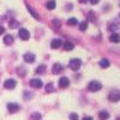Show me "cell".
I'll return each instance as SVG.
<instances>
[{"mask_svg":"<svg viewBox=\"0 0 120 120\" xmlns=\"http://www.w3.org/2000/svg\"><path fill=\"white\" fill-rule=\"evenodd\" d=\"M70 68L73 70V71H78L82 66V60L78 59V58H75V59H71L70 60V64H68Z\"/></svg>","mask_w":120,"mask_h":120,"instance_id":"6da1fadb","label":"cell"},{"mask_svg":"<svg viewBox=\"0 0 120 120\" xmlns=\"http://www.w3.org/2000/svg\"><path fill=\"white\" fill-rule=\"evenodd\" d=\"M101 88H102L101 83L97 82V81H93V82H90V83L88 84V90H89V91H91V93L98 91Z\"/></svg>","mask_w":120,"mask_h":120,"instance_id":"7a4b0ae2","label":"cell"},{"mask_svg":"<svg viewBox=\"0 0 120 120\" xmlns=\"http://www.w3.org/2000/svg\"><path fill=\"white\" fill-rule=\"evenodd\" d=\"M108 98L111 100L112 102H118L119 100H120V93L118 91V90H112V91L109 93Z\"/></svg>","mask_w":120,"mask_h":120,"instance_id":"3957f363","label":"cell"},{"mask_svg":"<svg viewBox=\"0 0 120 120\" xmlns=\"http://www.w3.org/2000/svg\"><path fill=\"white\" fill-rule=\"evenodd\" d=\"M18 35H19V37H21L22 40H24V41H26V40H29V37H30V33L26 29H19V31H18Z\"/></svg>","mask_w":120,"mask_h":120,"instance_id":"277c9868","label":"cell"},{"mask_svg":"<svg viewBox=\"0 0 120 120\" xmlns=\"http://www.w3.org/2000/svg\"><path fill=\"white\" fill-rule=\"evenodd\" d=\"M16 85H17V82L15 81V79H7V81H5V83H4V86L8 90L15 89Z\"/></svg>","mask_w":120,"mask_h":120,"instance_id":"5b68a950","label":"cell"},{"mask_svg":"<svg viewBox=\"0 0 120 120\" xmlns=\"http://www.w3.org/2000/svg\"><path fill=\"white\" fill-rule=\"evenodd\" d=\"M35 54H33V53H25L24 54V56H23V59H24V61L25 63H29V64H31V63H34L35 61Z\"/></svg>","mask_w":120,"mask_h":120,"instance_id":"8992f818","label":"cell"},{"mask_svg":"<svg viewBox=\"0 0 120 120\" xmlns=\"http://www.w3.org/2000/svg\"><path fill=\"white\" fill-rule=\"evenodd\" d=\"M68 85H70V81H68L67 77H61V78L59 79V86H60V88L65 89V88H67Z\"/></svg>","mask_w":120,"mask_h":120,"instance_id":"52a82bcc","label":"cell"},{"mask_svg":"<svg viewBox=\"0 0 120 120\" xmlns=\"http://www.w3.org/2000/svg\"><path fill=\"white\" fill-rule=\"evenodd\" d=\"M7 109H8L10 113H16V112L19 111V105H17V103H8L7 105Z\"/></svg>","mask_w":120,"mask_h":120,"instance_id":"ba28073f","label":"cell"},{"mask_svg":"<svg viewBox=\"0 0 120 120\" xmlns=\"http://www.w3.org/2000/svg\"><path fill=\"white\" fill-rule=\"evenodd\" d=\"M30 85H31L33 88H36V89H38V88H41L43 84H42V82L40 81V79H37V78H34V79H31V81H30Z\"/></svg>","mask_w":120,"mask_h":120,"instance_id":"9c48e42d","label":"cell"},{"mask_svg":"<svg viewBox=\"0 0 120 120\" xmlns=\"http://www.w3.org/2000/svg\"><path fill=\"white\" fill-rule=\"evenodd\" d=\"M61 45H63V42H61V40H59V38H54L53 41L51 42V47H52L53 49L60 48V47H61Z\"/></svg>","mask_w":120,"mask_h":120,"instance_id":"30bf717a","label":"cell"},{"mask_svg":"<svg viewBox=\"0 0 120 120\" xmlns=\"http://www.w3.org/2000/svg\"><path fill=\"white\" fill-rule=\"evenodd\" d=\"M61 70H63V66H61V64L56 63V64H54V65H53L52 72H53L54 75H58V73H60V72H61Z\"/></svg>","mask_w":120,"mask_h":120,"instance_id":"8fae6325","label":"cell"},{"mask_svg":"<svg viewBox=\"0 0 120 120\" xmlns=\"http://www.w3.org/2000/svg\"><path fill=\"white\" fill-rule=\"evenodd\" d=\"M4 43L7 45V46H11V45L13 43V36H11V35H6V36L4 37Z\"/></svg>","mask_w":120,"mask_h":120,"instance_id":"7c38bea8","label":"cell"},{"mask_svg":"<svg viewBox=\"0 0 120 120\" xmlns=\"http://www.w3.org/2000/svg\"><path fill=\"white\" fill-rule=\"evenodd\" d=\"M109 40H111V42H113V43H118V42H120V35L119 34H112L109 36Z\"/></svg>","mask_w":120,"mask_h":120,"instance_id":"4fadbf2b","label":"cell"},{"mask_svg":"<svg viewBox=\"0 0 120 120\" xmlns=\"http://www.w3.org/2000/svg\"><path fill=\"white\" fill-rule=\"evenodd\" d=\"M8 25H10V28H11V29H16V28L19 26V23L16 21V19H11L10 23H8Z\"/></svg>","mask_w":120,"mask_h":120,"instance_id":"5bb4252c","label":"cell"},{"mask_svg":"<svg viewBox=\"0 0 120 120\" xmlns=\"http://www.w3.org/2000/svg\"><path fill=\"white\" fill-rule=\"evenodd\" d=\"M98 64H100V66H101L102 68H107V67H109V61H108L107 59H102Z\"/></svg>","mask_w":120,"mask_h":120,"instance_id":"9a60e30c","label":"cell"},{"mask_svg":"<svg viewBox=\"0 0 120 120\" xmlns=\"http://www.w3.org/2000/svg\"><path fill=\"white\" fill-rule=\"evenodd\" d=\"M73 48H75V46L71 42H65L64 43V49H65V51H72Z\"/></svg>","mask_w":120,"mask_h":120,"instance_id":"2e32d148","label":"cell"},{"mask_svg":"<svg viewBox=\"0 0 120 120\" xmlns=\"http://www.w3.org/2000/svg\"><path fill=\"white\" fill-rule=\"evenodd\" d=\"M56 6V3L54 1V0H49V1L47 3V8L48 10H54Z\"/></svg>","mask_w":120,"mask_h":120,"instance_id":"e0dca14e","label":"cell"},{"mask_svg":"<svg viewBox=\"0 0 120 120\" xmlns=\"http://www.w3.org/2000/svg\"><path fill=\"white\" fill-rule=\"evenodd\" d=\"M46 72V66L45 65H40L37 68H36V73H38V75H42V73H45Z\"/></svg>","mask_w":120,"mask_h":120,"instance_id":"ac0fdd59","label":"cell"},{"mask_svg":"<svg viewBox=\"0 0 120 120\" xmlns=\"http://www.w3.org/2000/svg\"><path fill=\"white\" fill-rule=\"evenodd\" d=\"M26 7H28V11H29L30 13H31V16H33V17H35L36 19H40V17H38V15H37V13H36V12L34 11V10H33L31 7H30L29 5H26Z\"/></svg>","mask_w":120,"mask_h":120,"instance_id":"d6986e66","label":"cell"},{"mask_svg":"<svg viewBox=\"0 0 120 120\" xmlns=\"http://www.w3.org/2000/svg\"><path fill=\"white\" fill-rule=\"evenodd\" d=\"M77 23H78V21H77V18H75V17L68 18V21H67V24L68 25H76Z\"/></svg>","mask_w":120,"mask_h":120,"instance_id":"ffe728a7","label":"cell"},{"mask_svg":"<svg viewBox=\"0 0 120 120\" xmlns=\"http://www.w3.org/2000/svg\"><path fill=\"white\" fill-rule=\"evenodd\" d=\"M98 118L100 119H108L109 118V114H108V112H100L98 113Z\"/></svg>","mask_w":120,"mask_h":120,"instance_id":"44dd1931","label":"cell"},{"mask_svg":"<svg viewBox=\"0 0 120 120\" xmlns=\"http://www.w3.org/2000/svg\"><path fill=\"white\" fill-rule=\"evenodd\" d=\"M46 91H47V93H53V91H54V86H53L52 83H49V84L46 85Z\"/></svg>","mask_w":120,"mask_h":120,"instance_id":"7402d4cb","label":"cell"},{"mask_svg":"<svg viewBox=\"0 0 120 120\" xmlns=\"http://www.w3.org/2000/svg\"><path fill=\"white\" fill-rule=\"evenodd\" d=\"M86 28H88V23L86 22H83V23H81V25H79V30H81V31H85Z\"/></svg>","mask_w":120,"mask_h":120,"instance_id":"603a6c76","label":"cell"},{"mask_svg":"<svg viewBox=\"0 0 120 120\" xmlns=\"http://www.w3.org/2000/svg\"><path fill=\"white\" fill-rule=\"evenodd\" d=\"M95 18H96V17H95V15H94L93 12H90V13H89V21H91V22H95V21H96Z\"/></svg>","mask_w":120,"mask_h":120,"instance_id":"cb8c5ba5","label":"cell"},{"mask_svg":"<svg viewBox=\"0 0 120 120\" xmlns=\"http://www.w3.org/2000/svg\"><path fill=\"white\" fill-rule=\"evenodd\" d=\"M35 118H36V119H41V115H40L38 113H34V114L31 115V119H35Z\"/></svg>","mask_w":120,"mask_h":120,"instance_id":"d4e9b609","label":"cell"},{"mask_svg":"<svg viewBox=\"0 0 120 120\" xmlns=\"http://www.w3.org/2000/svg\"><path fill=\"white\" fill-rule=\"evenodd\" d=\"M70 119H78V116H77V114H71V115H70Z\"/></svg>","mask_w":120,"mask_h":120,"instance_id":"484cf974","label":"cell"},{"mask_svg":"<svg viewBox=\"0 0 120 120\" xmlns=\"http://www.w3.org/2000/svg\"><path fill=\"white\" fill-rule=\"evenodd\" d=\"M98 1H100V0H90V3H91L93 5H96V4H98Z\"/></svg>","mask_w":120,"mask_h":120,"instance_id":"4316f807","label":"cell"},{"mask_svg":"<svg viewBox=\"0 0 120 120\" xmlns=\"http://www.w3.org/2000/svg\"><path fill=\"white\" fill-rule=\"evenodd\" d=\"M4 33H5V29H4V26H0V35L4 34Z\"/></svg>","mask_w":120,"mask_h":120,"instance_id":"83f0119b","label":"cell"},{"mask_svg":"<svg viewBox=\"0 0 120 120\" xmlns=\"http://www.w3.org/2000/svg\"><path fill=\"white\" fill-rule=\"evenodd\" d=\"M53 24H54V25H55L56 28H59V25H60V23H59L58 21H54V22H53Z\"/></svg>","mask_w":120,"mask_h":120,"instance_id":"f1b7e54d","label":"cell"},{"mask_svg":"<svg viewBox=\"0 0 120 120\" xmlns=\"http://www.w3.org/2000/svg\"><path fill=\"white\" fill-rule=\"evenodd\" d=\"M79 3H81V4H86L88 0H79Z\"/></svg>","mask_w":120,"mask_h":120,"instance_id":"f546056e","label":"cell"}]
</instances>
